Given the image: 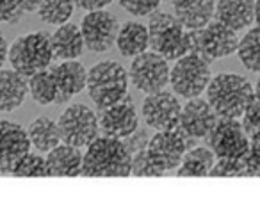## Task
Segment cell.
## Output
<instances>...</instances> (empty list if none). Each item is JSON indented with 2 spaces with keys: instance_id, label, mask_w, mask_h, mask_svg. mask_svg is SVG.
Here are the masks:
<instances>
[{
  "instance_id": "obj_1",
  "label": "cell",
  "mask_w": 260,
  "mask_h": 219,
  "mask_svg": "<svg viewBox=\"0 0 260 219\" xmlns=\"http://www.w3.org/2000/svg\"><path fill=\"white\" fill-rule=\"evenodd\" d=\"M132 175V153L118 137H96L82 157V176Z\"/></svg>"
},
{
  "instance_id": "obj_2",
  "label": "cell",
  "mask_w": 260,
  "mask_h": 219,
  "mask_svg": "<svg viewBox=\"0 0 260 219\" xmlns=\"http://www.w3.org/2000/svg\"><path fill=\"white\" fill-rule=\"evenodd\" d=\"M255 98V87L241 75L219 73L207 87V100L219 118L239 119Z\"/></svg>"
},
{
  "instance_id": "obj_3",
  "label": "cell",
  "mask_w": 260,
  "mask_h": 219,
  "mask_svg": "<svg viewBox=\"0 0 260 219\" xmlns=\"http://www.w3.org/2000/svg\"><path fill=\"white\" fill-rule=\"evenodd\" d=\"M150 48L168 61H178L192 52L191 30H187L175 15L155 11L148 22Z\"/></svg>"
},
{
  "instance_id": "obj_4",
  "label": "cell",
  "mask_w": 260,
  "mask_h": 219,
  "mask_svg": "<svg viewBox=\"0 0 260 219\" xmlns=\"http://www.w3.org/2000/svg\"><path fill=\"white\" fill-rule=\"evenodd\" d=\"M128 73L116 61H100L87 72V93L98 109L111 107L128 95Z\"/></svg>"
},
{
  "instance_id": "obj_5",
  "label": "cell",
  "mask_w": 260,
  "mask_h": 219,
  "mask_svg": "<svg viewBox=\"0 0 260 219\" xmlns=\"http://www.w3.org/2000/svg\"><path fill=\"white\" fill-rule=\"evenodd\" d=\"M52 59L54 54H52L48 33H29L18 36L8 52V61L11 62V68L27 79L50 68Z\"/></svg>"
},
{
  "instance_id": "obj_6",
  "label": "cell",
  "mask_w": 260,
  "mask_h": 219,
  "mask_svg": "<svg viewBox=\"0 0 260 219\" xmlns=\"http://www.w3.org/2000/svg\"><path fill=\"white\" fill-rule=\"evenodd\" d=\"M194 146V137L187 136L180 127L171 130H157L153 137H150L146 153L152 164L160 173L177 169L182 164V159Z\"/></svg>"
},
{
  "instance_id": "obj_7",
  "label": "cell",
  "mask_w": 260,
  "mask_h": 219,
  "mask_svg": "<svg viewBox=\"0 0 260 219\" xmlns=\"http://www.w3.org/2000/svg\"><path fill=\"white\" fill-rule=\"evenodd\" d=\"M62 143L77 148H87L93 143L100 130V121L93 109L84 104H72L62 111L57 119Z\"/></svg>"
},
{
  "instance_id": "obj_8",
  "label": "cell",
  "mask_w": 260,
  "mask_h": 219,
  "mask_svg": "<svg viewBox=\"0 0 260 219\" xmlns=\"http://www.w3.org/2000/svg\"><path fill=\"white\" fill-rule=\"evenodd\" d=\"M212 73H210V62H207L198 54H191L180 57L171 68L170 84L177 95L184 98H196L207 91Z\"/></svg>"
},
{
  "instance_id": "obj_9",
  "label": "cell",
  "mask_w": 260,
  "mask_h": 219,
  "mask_svg": "<svg viewBox=\"0 0 260 219\" xmlns=\"http://www.w3.org/2000/svg\"><path fill=\"white\" fill-rule=\"evenodd\" d=\"M191 41L192 52L203 57L207 62H212L216 59L235 54L241 40L237 36V30L230 29L214 18L203 29L191 30Z\"/></svg>"
},
{
  "instance_id": "obj_10",
  "label": "cell",
  "mask_w": 260,
  "mask_h": 219,
  "mask_svg": "<svg viewBox=\"0 0 260 219\" xmlns=\"http://www.w3.org/2000/svg\"><path fill=\"white\" fill-rule=\"evenodd\" d=\"M170 75L171 70L168 66V59L153 50L136 55L128 72L132 84L146 95L162 91L170 84Z\"/></svg>"
},
{
  "instance_id": "obj_11",
  "label": "cell",
  "mask_w": 260,
  "mask_h": 219,
  "mask_svg": "<svg viewBox=\"0 0 260 219\" xmlns=\"http://www.w3.org/2000/svg\"><path fill=\"white\" fill-rule=\"evenodd\" d=\"M209 148L217 159H244L249 151V136L239 119L219 118L207 136Z\"/></svg>"
},
{
  "instance_id": "obj_12",
  "label": "cell",
  "mask_w": 260,
  "mask_h": 219,
  "mask_svg": "<svg viewBox=\"0 0 260 219\" xmlns=\"http://www.w3.org/2000/svg\"><path fill=\"white\" fill-rule=\"evenodd\" d=\"M119 29L121 25H119L118 18L105 9L89 11L80 23L86 48L96 52V54L107 52L109 48H112V45H116Z\"/></svg>"
},
{
  "instance_id": "obj_13",
  "label": "cell",
  "mask_w": 260,
  "mask_h": 219,
  "mask_svg": "<svg viewBox=\"0 0 260 219\" xmlns=\"http://www.w3.org/2000/svg\"><path fill=\"white\" fill-rule=\"evenodd\" d=\"M141 112L148 127L155 130H171L180 125L182 105L173 93L162 89L146 95Z\"/></svg>"
},
{
  "instance_id": "obj_14",
  "label": "cell",
  "mask_w": 260,
  "mask_h": 219,
  "mask_svg": "<svg viewBox=\"0 0 260 219\" xmlns=\"http://www.w3.org/2000/svg\"><path fill=\"white\" fill-rule=\"evenodd\" d=\"M98 121H100V130L104 136L118 137V139H126L128 136L138 132L139 127L138 112L128 95L118 104L100 109Z\"/></svg>"
},
{
  "instance_id": "obj_15",
  "label": "cell",
  "mask_w": 260,
  "mask_h": 219,
  "mask_svg": "<svg viewBox=\"0 0 260 219\" xmlns=\"http://www.w3.org/2000/svg\"><path fill=\"white\" fill-rule=\"evenodd\" d=\"M30 148L32 143H30L29 132L22 125L0 119V176L11 175L16 161L29 153Z\"/></svg>"
},
{
  "instance_id": "obj_16",
  "label": "cell",
  "mask_w": 260,
  "mask_h": 219,
  "mask_svg": "<svg viewBox=\"0 0 260 219\" xmlns=\"http://www.w3.org/2000/svg\"><path fill=\"white\" fill-rule=\"evenodd\" d=\"M217 112L210 105L209 100L203 98H189L187 104L182 107L180 116V129L184 130L187 136L194 137V139H202L207 137L217 123Z\"/></svg>"
},
{
  "instance_id": "obj_17",
  "label": "cell",
  "mask_w": 260,
  "mask_h": 219,
  "mask_svg": "<svg viewBox=\"0 0 260 219\" xmlns=\"http://www.w3.org/2000/svg\"><path fill=\"white\" fill-rule=\"evenodd\" d=\"M50 73L54 75L59 87L57 104H66L72 100L75 95L87 87V70L82 62L77 59L72 61H61L57 65H50Z\"/></svg>"
},
{
  "instance_id": "obj_18",
  "label": "cell",
  "mask_w": 260,
  "mask_h": 219,
  "mask_svg": "<svg viewBox=\"0 0 260 219\" xmlns=\"http://www.w3.org/2000/svg\"><path fill=\"white\" fill-rule=\"evenodd\" d=\"M175 16L187 30L203 29L216 18V0H175Z\"/></svg>"
},
{
  "instance_id": "obj_19",
  "label": "cell",
  "mask_w": 260,
  "mask_h": 219,
  "mask_svg": "<svg viewBox=\"0 0 260 219\" xmlns=\"http://www.w3.org/2000/svg\"><path fill=\"white\" fill-rule=\"evenodd\" d=\"M52 54L57 61H72L82 55L86 43H84L82 30L77 23H62L50 36Z\"/></svg>"
},
{
  "instance_id": "obj_20",
  "label": "cell",
  "mask_w": 260,
  "mask_h": 219,
  "mask_svg": "<svg viewBox=\"0 0 260 219\" xmlns=\"http://www.w3.org/2000/svg\"><path fill=\"white\" fill-rule=\"evenodd\" d=\"M29 93V79L16 70H0V111L11 112L25 102Z\"/></svg>"
},
{
  "instance_id": "obj_21",
  "label": "cell",
  "mask_w": 260,
  "mask_h": 219,
  "mask_svg": "<svg viewBox=\"0 0 260 219\" xmlns=\"http://www.w3.org/2000/svg\"><path fill=\"white\" fill-rule=\"evenodd\" d=\"M80 148L61 143L47 153V166L50 176H80L82 175Z\"/></svg>"
},
{
  "instance_id": "obj_22",
  "label": "cell",
  "mask_w": 260,
  "mask_h": 219,
  "mask_svg": "<svg viewBox=\"0 0 260 219\" xmlns=\"http://www.w3.org/2000/svg\"><path fill=\"white\" fill-rule=\"evenodd\" d=\"M216 20L234 30H242L255 22V0H217Z\"/></svg>"
},
{
  "instance_id": "obj_23",
  "label": "cell",
  "mask_w": 260,
  "mask_h": 219,
  "mask_svg": "<svg viewBox=\"0 0 260 219\" xmlns=\"http://www.w3.org/2000/svg\"><path fill=\"white\" fill-rule=\"evenodd\" d=\"M119 54L125 57H136V55L146 52L150 47V33L148 27L139 22H126L121 25L116 40Z\"/></svg>"
},
{
  "instance_id": "obj_24",
  "label": "cell",
  "mask_w": 260,
  "mask_h": 219,
  "mask_svg": "<svg viewBox=\"0 0 260 219\" xmlns=\"http://www.w3.org/2000/svg\"><path fill=\"white\" fill-rule=\"evenodd\" d=\"M27 132H29L32 148H36L40 153H48L57 144L62 143L57 121L50 119L48 116H40V118L34 119L27 129Z\"/></svg>"
},
{
  "instance_id": "obj_25",
  "label": "cell",
  "mask_w": 260,
  "mask_h": 219,
  "mask_svg": "<svg viewBox=\"0 0 260 219\" xmlns=\"http://www.w3.org/2000/svg\"><path fill=\"white\" fill-rule=\"evenodd\" d=\"M217 155L210 148L192 146L182 159V164L177 168L178 176H209L214 168Z\"/></svg>"
},
{
  "instance_id": "obj_26",
  "label": "cell",
  "mask_w": 260,
  "mask_h": 219,
  "mask_svg": "<svg viewBox=\"0 0 260 219\" xmlns=\"http://www.w3.org/2000/svg\"><path fill=\"white\" fill-rule=\"evenodd\" d=\"M29 93L32 100L40 105L57 104L59 87L50 70H43V72L29 77Z\"/></svg>"
},
{
  "instance_id": "obj_27",
  "label": "cell",
  "mask_w": 260,
  "mask_h": 219,
  "mask_svg": "<svg viewBox=\"0 0 260 219\" xmlns=\"http://www.w3.org/2000/svg\"><path fill=\"white\" fill-rule=\"evenodd\" d=\"M237 55L249 72L260 73V27L249 29L239 41Z\"/></svg>"
},
{
  "instance_id": "obj_28",
  "label": "cell",
  "mask_w": 260,
  "mask_h": 219,
  "mask_svg": "<svg viewBox=\"0 0 260 219\" xmlns=\"http://www.w3.org/2000/svg\"><path fill=\"white\" fill-rule=\"evenodd\" d=\"M75 8L77 6L73 0H41L38 15L41 22L50 25H62V23H68Z\"/></svg>"
},
{
  "instance_id": "obj_29",
  "label": "cell",
  "mask_w": 260,
  "mask_h": 219,
  "mask_svg": "<svg viewBox=\"0 0 260 219\" xmlns=\"http://www.w3.org/2000/svg\"><path fill=\"white\" fill-rule=\"evenodd\" d=\"M11 176H50L48 175L47 157L29 151L16 161V164L11 169Z\"/></svg>"
},
{
  "instance_id": "obj_30",
  "label": "cell",
  "mask_w": 260,
  "mask_h": 219,
  "mask_svg": "<svg viewBox=\"0 0 260 219\" xmlns=\"http://www.w3.org/2000/svg\"><path fill=\"white\" fill-rule=\"evenodd\" d=\"M209 176H246L244 159H217Z\"/></svg>"
},
{
  "instance_id": "obj_31",
  "label": "cell",
  "mask_w": 260,
  "mask_h": 219,
  "mask_svg": "<svg viewBox=\"0 0 260 219\" xmlns=\"http://www.w3.org/2000/svg\"><path fill=\"white\" fill-rule=\"evenodd\" d=\"M126 13L134 16H148L157 11L160 0H118Z\"/></svg>"
},
{
  "instance_id": "obj_32",
  "label": "cell",
  "mask_w": 260,
  "mask_h": 219,
  "mask_svg": "<svg viewBox=\"0 0 260 219\" xmlns=\"http://www.w3.org/2000/svg\"><path fill=\"white\" fill-rule=\"evenodd\" d=\"M132 175L136 176H160L162 173L152 164V161L148 159L146 148L138 153L132 155Z\"/></svg>"
},
{
  "instance_id": "obj_33",
  "label": "cell",
  "mask_w": 260,
  "mask_h": 219,
  "mask_svg": "<svg viewBox=\"0 0 260 219\" xmlns=\"http://www.w3.org/2000/svg\"><path fill=\"white\" fill-rule=\"evenodd\" d=\"M241 123L244 127L246 134L249 137L260 134V100L253 98V102L249 104V107L246 109V112L242 114Z\"/></svg>"
},
{
  "instance_id": "obj_34",
  "label": "cell",
  "mask_w": 260,
  "mask_h": 219,
  "mask_svg": "<svg viewBox=\"0 0 260 219\" xmlns=\"http://www.w3.org/2000/svg\"><path fill=\"white\" fill-rule=\"evenodd\" d=\"M246 176H260V134L249 137V151L244 157Z\"/></svg>"
},
{
  "instance_id": "obj_35",
  "label": "cell",
  "mask_w": 260,
  "mask_h": 219,
  "mask_svg": "<svg viewBox=\"0 0 260 219\" xmlns=\"http://www.w3.org/2000/svg\"><path fill=\"white\" fill-rule=\"evenodd\" d=\"M27 0H0V23L2 22H9V23H16L23 11V4Z\"/></svg>"
},
{
  "instance_id": "obj_36",
  "label": "cell",
  "mask_w": 260,
  "mask_h": 219,
  "mask_svg": "<svg viewBox=\"0 0 260 219\" xmlns=\"http://www.w3.org/2000/svg\"><path fill=\"white\" fill-rule=\"evenodd\" d=\"M126 144V148H128V151L132 155L138 153V151L145 150L146 146H148V141L146 139V132H143V130H139V132H134L132 136H128L126 139H123Z\"/></svg>"
},
{
  "instance_id": "obj_37",
  "label": "cell",
  "mask_w": 260,
  "mask_h": 219,
  "mask_svg": "<svg viewBox=\"0 0 260 219\" xmlns=\"http://www.w3.org/2000/svg\"><path fill=\"white\" fill-rule=\"evenodd\" d=\"M75 6L79 9H84V11H98V9H104L105 6H109L112 0H73Z\"/></svg>"
},
{
  "instance_id": "obj_38",
  "label": "cell",
  "mask_w": 260,
  "mask_h": 219,
  "mask_svg": "<svg viewBox=\"0 0 260 219\" xmlns=\"http://www.w3.org/2000/svg\"><path fill=\"white\" fill-rule=\"evenodd\" d=\"M8 52H9V47H8V43H6L4 36L0 34V70H2L6 59H8Z\"/></svg>"
},
{
  "instance_id": "obj_39",
  "label": "cell",
  "mask_w": 260,
  "mask_h": 219,
  "mask_svg": "<svg viewBox=\"0 0 260 219\" xmlns=\"http://www.w3.org/2000/svg\"><path fill=\"white\" fill-rule=\"evenodd\" d=\"M255 22L260 27V0H255Z\"/></svg>"
},
{
  "instance_id": "obj_40",
  "label": "cell",
  "mask_w": 260,
  "mask_h": 219,
  "mask_svg": "<svg viewBox=\"0 0 260 219\" xmlns=\"http://www.w3.org/2000/svg\"><path fill=\"white\" fill-rule=\"evenodd\" d=\"M255 98L260 100V79L256 80V84H255Z\"/></svg>"
},
{
  "instance_id": "obj_41",
  "label": "cell",
  "mask_w": 260,
  "mask_h": 219,
  "mask_svg": "<svg viewBox=\"0 0 260 219\" xmlns=\"http://www.w3.org/2000/svg\"><path fill=\"white\" fill-rule=\"evenodd\" d=\"M168 2H175V0H168Z\"/></svg>"
}]
</instances>
